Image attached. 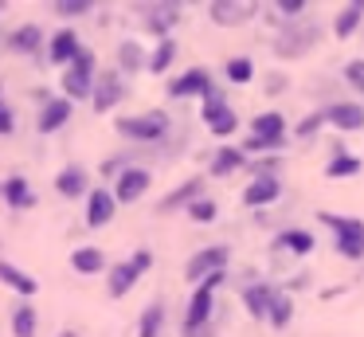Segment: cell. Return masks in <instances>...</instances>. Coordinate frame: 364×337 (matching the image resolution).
<instances>
[{
    "label": "cell",
    "mask_w": 364,
    "mask_h": 337,
    "mask_svg": "<svg viewBox=\"0 0 364 337\" xmlns=\"http://www.w3.org/2000/svg\"><path fill=\"white\" fill-rule=\"evenodd\" d=\"M122 98H126V86H122L118 71H98V75H95V90H90V102H95L98 114H110Z\"/></svg>",
    "instance_id": "obj_9"
},
{
    "label": "cell",
    "mask_w": 364,
    "mask_h": 337,
    "mask_svg": "<svg viewBox=\"0 0 364 337\" xmlns=\"http://www.w3.org/2000/svg\"><path fill=\"white\" fill-rule=\"evenodd\" d=\"M239 165H243V149H220V153L212 157V177H228Z\"/></svg>",
    "instance_id": "obj_33"
},
{
    "label": "cell",
    "mask_w": 364,
    "mask_h": 337,
    "mask_svg": "<svg viewBox=\"0 0 364 337\" xmlns=\"http://www.w3.org/2000/svg\"><path fill=\"white\" fill-rule=\"evenodd\" d=\"M200 192H204V180H200V177H192V180H184L181 188H173V192H168L165 200L157 204V212H176V208H188V204H196V200H200Z\"/></svg>",
    "instance_id": "obj_23"
},
{
    "label": "cell",
    "mask_w": 364,
    "mask_h": 337,
    "mask_svg": "<svg viewBox=\"0 0 364 337\" xmlns=\"http://www.w3.org/2000/svg\"><path fill=\"white\" fill-rule=\"evenodd\" d=\"M36 329H40L36 306H16V313H12V333L16 337H36Z\"/></svg>",
    "instance_id": "obj_30"
},
{
    "label": "cell",
    "mask_w": 364,
    "mask_h": 337,
    "mask_svg": "<svg viewBox=\"0 0 364 337\" xmlns=\"http://www.w3.org/2000/svg\"><path fill=\"white\" fill-rule=\"evenodd\" d=\"M4 200H9L12 208H32V204H36V192L28 188L24 177H9V180H4Z\"/></svg>",
    "instance_id": "obj_27"
},
{
    "label": "cell",
    "mask_w": 364,
    "mask_h": 337,
    "mask_svg": "<svg viewBox=\"0 0 364 337\" xmlns=\"http://www.w3.org/2000/svg\"><path fill=\"white\" fill-rule=\"evenodd\" d=\"M228 255H231L228 247H204V251H196V255L188 259V266H184V279H188V282L212 279V274H220L223 266H228Z\"/></svg>",
    "instance_id": "obj_10"
},
{
    "label": "cell",
    "mask_w": 364,
    "mask_h": 337,
    "mask_svg": "<svg viewBox=\"0 0 364 337\" xmlns=\"http://www.w3.org/2000/svg\"><path fill=\"white\" fill-rule=\"evenodd\" d=\"M173 59H176V43H173V39H161L157 51L149 55V71H153V75H161V71H168V63H173Z\"/></svg>",
    "instance_id": "obj_34"
},
{
    "label": "cell",
    "mask_w": 364,
    "mask_h": 337,
    "mask_svg": "<svg viewBox=\"0 0 364 337\" xmlns=\"http://www.w3.org/2000/svg\"><path fill=\"white\" fill-rule=\"evenodd\" d=\"M274 12H282L286 16V24H294V20H301V12H306V0H274Z\"/></svg>",
    "instance_id": "obj_37"
},
{
    "label": "cell",
    "mask_w": 364,
    "mask_h": 337,
    "mask_svg": "<svg viewBox=\"0 0 364 337\" xmlns=\"http://www.w3.org/2000/svg\"><path fill=\"white\" fill-rule=\"evenodd\" d=\"M0 196H4V185H0Z\"/></svg>",
    "instance_id": "obj_45"
},
{
    "label": "cell",
    "mask_w": 364,
    "mask_h": 337,
    "mask_svg": "<svg viewBox=\"0 0 364 337\" xmlns=\"http://www.w3.org/2000/svg\"><path fill=\"white\" fill-rule=\"evenodd\" d=\"M59 337H82V333H75V329H63V333H59Z\"/></svg>",
    "instance_id": "obj_44"
},
{
    "label": "cell",
    "mask_w": 364,
    "mask_h": 337,
    "mask_svg": "<svg viewBox=\"0 0 364 337\" xmlns=\"http://www.w3.org/2000/svg\"><path fill=\"white\" fill-rule=\"evenodd\" d=\"M286 141V118L282 114H259L251 122V138H247L243 149L259 153V149H278Z\"/></svg>",
    "instance_id": "obj_7"
},
{
    "label": "cell",
    "mask_w": 364,
    "mask_h": 337,
    "mask_svg": "<svg viewBox=\"0 0 364 337\" xmlns=\"http://www.w3.org/2000/svg\"><path fill=\"white\" fill-rule=\"evenodd\" d=\"M90 90H95V51L82 47L71 67H63V98L79 102V98H90Z\"/></svg>",
    "instance_id": "obj_4"
},
{
    "label": "cell",
    "mask_w": 364,
    "mask_h": 337,
    "mask_svg": "<svg viewBox=\"0 0 364 337\" xmlns=\"http://www.w3.org/2000/svg\"><path fill=\"white\" fill-rule=\"evenodd\" d=\"M118 67L126 71V75H134V71L149 67V63H145V51H141V47L134 43V39H126V43L118 47Z\"/></svg>",
    "instance_id": "obj_31"
},
{
    "label": "cell",
    "mask_w": 364,
    "mask_h": 337,
    "mask_svg": "<svg viewBox=\"0 0 364 337\" xmlns=\"http://www.w3.org/2000/svg\"><path fill=\"white\" fill-rule=\"evenodd\" d=\"M114 208H118V200L110 188H95L87 196V227H106L114 219Z\"/></svg>",
    "instance_id": "obj_18"
},
{
    "label": "cell",
    "mask_w": 364,
    "mask_h": 337,
    "mask_svg": "<svg viewBox=\"0 0 364 337\" xmlns=\"http://www.w3.org/2000/svg\"><path fill=\"white\" fill-rule=\"evenodd\" d=\"M71 122V102L59 94V98H48L43 102V110H40V133H55V130H63V125Z\"/></svg>",
    "instance_id": "obj_22"
},
{
    "label": "cell",
    "mask_w": 364,
    "mask_h": 337,
    "mask_svg": "<svg viewBox=\"0 0 364 337\" xmlns=\"http://www.w3.org/2000/svg\"><path fill=\"white\" fill-rule=\"evenodd\" d=\"M16 51H24V55H36L40 51V43H43V31L36 28V24H20L16 31H12V39H9Z\"/></svg>",
    "instance_id": "obj_28"
},
{
    "label": "cell",
    "mask_w": 364,
    "mask_h": 337,
    "mask_svg": "<svg viewBox=\"0 0 364 337\" xmlns=\"http://www.w3.org/2000/svg\"><path fill=\"white\" fill-rule=\"evenodd\" d=\"M223 274H228V271L212 274V279H204V282L196 286V294H192L188 310H184V337H200V333L208 329V321H212V310H215V286L223 282Z\"/></svg>",
    "instance_id": "obj_1"
},
{
    "label": "cell",
    "mask_w": 364,
    "mask_h": 337,
    "mask_svg": "<svg viewBox=\"0 0 364 337\" xmlns=\"http://www.w3.org/2000/svg\"><path fill=\"white\" fill-rule=\"evenodd\" d=\"M274 251H286V255H309L314 251V235L301 232V227H290L274 239Z\"/></svg>",
    "instance_id": "obj_25"
},
{
    "label": "cell",
    "mask_w": 364,
    "mask_h": 337,
    "mask_svg": "<svg viewBox=\"0 0 364 337\" xmlns=\"http://www.w3.org/2000/svg\"><path fill=\"white\" fill-rule=\"evenodd\" d=\"M208 90H212V75H208L204 67H192V71H184L181 78H173V83H168V94H173V98H192V94H200V98H204Z\"/></svg>",
    "instance_id": "obj_16"
},
{
    "label": "cell",
    "mask_w": 364,
    "mask_h": 337,
    "mask_svg": "<svg viewBox=\"0 0 364 337\" xmlns=\"http://www.w3.org/2000/svg\"><path fill=\"white\" fill-rule=\"evenodd\" d=\"M325 122L341 133H356V130H364V106H356V102H333L325 110Z\"/></svg>",
    "instance_id": "obj_14"
},
{
    "label": "cell",
    "mask_w": 364,
    "mask_h": 337,
    "mask_svg": "<svg viewBox=\"0 0 364 337\" xmlns=\"http://www.w3.org/2000/svg\"><path fill=\"white\" fill-rule=\"evenodd\" d=\"M290 313H294V302H290V294H282V290H278V298H274V306H270V326H278L282 329L286 321H290Z\"/></svg>",
    "instance_id": "obj_35"
},
{
    "label": "cell",
    "mask_w": 364,
    "mask_h": 337,
    "mask_svg": "<svg viewBox=\"0 0 364 337\" xmlns=\"http://www.w3.org/2000/svg\"><path fill=\"white\" fill-rule=\"evenodd\" d=\"M278 196H282V180L278 177H255L251 185L243 188V204L247 208H267V204H274Z\"/></svg>",
    "instance_id": "obj_17"
},
{
    "label": "cell",
    "mask_w": 364,
    "mask_h": 337,
    "mask_svg": "<svg viewBox=\"0 0 364 337\" xmlns=\"http://www.w3.org/2000/svg\"><path fill=\"white\" fill-rule=\"evenodd\" d=\"M321 122H325V114H314V118H306V122L298 125V138H309V133H314Z\"/></svg>",
    "instance_id": "obj_42"
},
{
    "label": "cell",
    "mask_w": 364,
    "mask_h": 337,
    "mask_svg": "<svg viewBox=\"0 0 364 337\" xmlns=\"http://www.w3.org/2000/svg\"><path fill=\"white\" fill-rule=\"evenodd\" d=\"M317 39H321V28H317L314 20H294V24H282V31H278V39H274V51L282 55V59H298V55L314 51Z\"/></svg>",
    "instance_id": "obj_2"
},
{
    "label": "cell",
    "mask_w": 364,
    "mask_h": 337,
    "mask_svg": "<svg viewBox=\"0 0 364 337\" xmlns=\"http://www.w3.org/2000/svg\"><path fill=\"white\" fill-rule=\"evenodd\" d=\"M251 75H255L251 59H231L228 63V78H231V83H251Z\"/></svg>",
    "instance_id": "obj_38"
},
{
    "label": "cell",
    "mask_w": 364,
    "mask_h": 337,
    "mask_svg": "<svg viewBox=\"0 0 364 337\" xmlns=\"http://www.w3.org/2000/svg\"><path fill=\"white\" fill-rule=\"evenodd\" d=\"M274 298H278V290L270 286V282H251V286L243 290L247 310H251V318H259V321L270 318V306H274Z\"/></svg>",
    "instance_id": "obj_19"
},
{
    "label": "cell",
    "mask_w": 364,
    "mask_h": 337,
    "mask_svg": "<svg viewBox=\"0 0 364 337\" xmlns=\"http://www.w3.org/2000/svg\"><path fill=\"white\" fill-rule=\"evenodd\" d=\"M364 24V0H353V4H345L337 12V20H333V36L337 39H348L356 28Z\"/></svg>",
    "instance_id": "obj_24"
},
{
    "label": "cell",
    "mask_w": 364,
    "mask_h": 337,
    "mask_svg": "<svg viewBox=\"0 0 364 337\" xmlns=\"http://www.w3.org/2000/svg\"><path fill=\"white\" fill-rule=\"evenodd\" d=\"M71 266H75L79 274H98V271L106 266V255H102L98 247H79V251L71 255Z\"/></svg>",
    "instance_id": "obj_29"
},
{
    "label": "cell",
    "mask_w": 364,
    "mask_h": 337,
    "mask_svg": "<svg viewBox=\"0 0 364 337\" xmlns=\"http://www.w3.org/2000/svg\"><path fill=\"white\" fill-rule=\"evenodd\" d=\"M345 78H348V86H356V90H364V59H353L345 67Z\"/></svg>",
    "instance_id": "obj_41"
},
{
    "label": "cell",
    "mask_w": 364,
    "mask_h": 337,
    "mask_svg": "<svg viewBox=\"0 0 364 337\" xmlns=\"http://www.w3.org/2000/svg\"><path fill=\"white\" fill-rule=\"evenodd\" d=\"M79 51H82V43H79V36H75L71 28H59L55 36L48 39V59L55 63V67H71Z\"/></svg>",
    "instance_id": "obj_15"
},
{
    "label": "cell",
    "mask_w": 364,
    "mask_h": 337,
    "mask_svg": "<svg viewBox=\"0 0 364 337\" xmlns=\"http://www.w3.org/2000/svg\"><path fill=\"white\" fill-rule=\"evenodd\" d=\"M215 212H220V208H215V200H208V196H200L196 204H188V216L196 219V224H212Z\"/></svg>",
    "instance_id": "obj_36"
},
{
    "label": "cell",
    "mask_w": 364,
    "mask_h": 337,
    "mask_svg": "<svg viewBox=\"0 0 364 337\" xmlns=\"http://www.w3.org/2000/svg\"><path fill=\"white\" fill-rule=\"evenodd\" d=\"M12 130H16V114H12V106L4 102V90H0V138H9Z\"/></svg>",
    "instance_id": "obj_39"
},
{
    "label": "cell",
    "mask_w": 364,
    "mask_h": 337,
    "mask_svg": "<svg viewBox=\"0 0 364 337\" xmlns=\"http://www.w3.org/2000/svg\"><path fill=\"white\" fill-rule=\"evenodd\" d=\"M55 192L67 196V200H75V196H90V177H87V169H79V165H67V169H59Z\"/></svg>",
    "instance_id": "obj_21"
},
{
    "label": "cell",
    "mask_w": 364,
    "mask_h": 337,
    "mask_svg": "<svg viewBox=\"0 0 364 337\" xmlns=\"http://www.w3.org/2000/svg\"><path fill=\"white\" fill-rule=\"evenodd\" d=\"M114 130L134 141H161L168 133V114L165 110H145V114H134V118H118Z\"/></svg>",
    "instance_id": "obj_5"
},
{
    "label": "cell",
    "mask_w": 364,
    "mask_h": 337,
    "mask_svg": "<svg viewBox=\"0 0 364 337\" xmlns=\"http://www.w3.org/2000/svg\"><path fill=\"white\" fill-rule=\"evenodd\" d=\"M0 282H4L9 290H16L20 298H36V294H40V282H36L28 271H20L16 263H9V259H0Z\"/></svg>",
    "instance_id": "obj_20"
},
{
    "label": "cell",
    "mask_w": 364,
    "mask_h": 337,
    "mask_svg": "<svg viewBox=\"0 0 364 337\" xmlns=\"http://www.w3.org/2000/svg\"><path fill=\"white\" fill-rule=\"evenodd\" d=\"M141 16H145V28L153 36H165L181 24V4H141Z\"/></svg>",
    "instance_id": "obj_13"
},
{
    "label": "cell",
    "mask_w": 364,
    "mask_h": 337,
    "mask_svg": "<svg viewBox=\"0 0 364 337\" xmlns=\"http://www.w3.org/2000/svg\"><path fill=\"white\" fill-rule=\"evenodd\" d=\"M204 122H208V130H212L215 138H228V133H235V125H239L235 110L223 102V94L215 90V86L204 94Z\"/></svg>",
    "instance_id": "obj_8"
},
{
    "label": "cell",
    "mask_w": 364,
    "mask_h": 337,
    "mask_svg": "<svg viewBox=\"0 0 364 337\" xmlns=\"http://www.w3.org/2000/svg\"><path fill=\"white\" fill-rule=\"evenodd\" d=\"M360 169H364V161H360V157H348V153H345V145L337 141V145H333V161H329V169H325V172H329V180L356 177Z\"/></svg>",
    "instance_id": "obj_26"
},
{
    "label": "cell",
    "mask_w": 364,
    "mask_h": 337,
    "mask_svg": "<svg viewBox=\"0 0 364 337\" xmlns=\"http://www.w3.org/2000/svg\"><path fill=\"white\" fill-rule=\"evenodd\" d=\"M161 326H165V306H161V302L145 306L141 326H137V337H161Z\"/></svg>",
    "instance_id": "obj_32"
},
{
    "label": "cell",
    "mask_w": 364,
    "mask_h": 337,
    "mask_svg": "<svg viewBox=\"0 0 364 337\" xmlns=\"http://www.w3.org/2000/svg\"><path fill=\"white\" fill-rule=\"evenodd\" d=\"M149 169H137V165H129L122 177H114V200L118 204H134L141 200L145 192H149Z\"/></svg>",
    "instance_id": "obj_12"
},
{
    "label": "cell",
    "mask_w": 364,
    "mask_h": 337,
    "mask_svg": "<svg viewBox=\"0 0 364 337\" xmlns=\"http://www.w3.org/2000/svg\"><path fill=\"white\" fill-rule=\"evenodd\" d=\"M255 12H259L255 0H215V4H208V16H212V24H220V28L247 24Z\"/></svg>",
    "instance_id": "obj_11"
},
{
    "label": "cell",
    "mask_w": 364,
    "mask_h": 337,
    "mask_svg": "<svg viewBox=\"0 0 364 337\" xmlns=\"http://www.w3.org/2000/svg\"><path fill=\"white\" fill-rule=\"evenodd\" d=\"M149 266H153V251H134V259L118 263V266L110 271V279H106V290H110V298H126L129 290L137 286V279L149 271Z\"/></svg>",
    "instance_id": "obj_6"
},
{
    "label": "cell",
    "mask_w": 364,
    "mask_h": 337,
    "mask_svg": "<svg viewBox=\"0 0 364 337\" xmlns=\"http://www.w3.org/2000/svg\"><path fill=\"white\" fill-rule=\"evenodd\" d=\"M321 224L337 235V251L345 259H364V219L360 216H333V212H321Z\"/></svg>",
    "instance_id": "obj_3"
},
{
    "label": "cell",
    "mask_w": 364,
    "mask_h": 337,
    "mask_svg": "<svg viewBox=\"0 0 364 337\" xmlns=\"http://www.w3.org/2000/svg\"><path fill=\"white\" fill-rule=\"evenodd\" d=\"M282 90H286V78L282 75H270L267 78V94H282Z\"/></svg>",
    "instance_id": "obj_43"
},
{
    "label": "cell",
    "mask_w": 364,
    "mask_h": 337,
    "mask_svg": "<svg viewBox=\"0 0 364 337\" xmlns=\"http://www.w3.org/2000/svg\"><path fill=\"white\" fill-rule=\"evenodd\" d=\"M55 12L59 16H87L90 12V0H59Z\"/></svg>",
    "instance_id": "obj_40"
}]
</instances>
